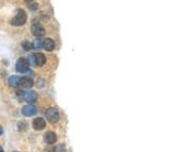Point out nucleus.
Here are the masks:
<instances>
[{"label": "nucleus", "mask_w": 184, "mask_h": 152, "mask_svg": "<svg viewBox=\"0 0 184 152\" xmlns=\"http://www.w3.org/2000/svg\"><path fill=\"white\" fill-rule=\"evenodd\" d=\"M2 133H3V129H2V127H0V136L2 135Z\"/></svg>", "instance_id": "a211bd4d"}, {"label": "nucleus", "mask_w": 184, "mask_h": 152, "mask_svg": "<svg viewBox=\"0 0 184 152\" xmlns=\"http://www.w3.org/2000/svg\"><path fill=\"white\" fill-rule=\"evenodd\" d=\"M30 1H32V0H26V2H30Z\"/></svg>", "instance_id": "aec40b11"}, {"label": "nucleus", "mask_w": 184, "mask_h": 152, "mask_svg": "<svg viewBox=\"0 0 184 152\" xmlns=\"http://www.w3.org/2000/svg\"><path fill=\"white\" fill-rule=\"evenodd\" d=\"M37 93L34 91H28V92H24V95H23V98H25V100L29 103H34L37 100Z\"/></svg>", "instance_id": "39448f33"}, {"label": "nucleus", "mask_w": 184, "mask_h": 152, "mask_svg": "<svg viewBox=\"0 0 184 152\" xmlns=\"http://www.w3.org/2000/svg\"><path fill=\"white\" fill-rule=\"evenodd\" d=\"M29 63H31L32 65H36V63H35V55L34 54H31V55L29 56Z\"/></svg>", "instance_id": "dca6fc26"}, {"label": "nucleus", "mask_w": 184, "mask_h": 152, "mask_svg": "<svg viewBox=\"0 0 184 152\" xmlns=\"http://www.w3.org/2000/svg\"><path fill=\"white\" fill-rule=\"evenodd\" d=\"M29 61L27 58L20 57L17 59V63H15V69L19 73H26V71H29Z\"/></svg>", "instance_id": "7ed1b4c3"}, {"label": "nucleus", "mask_w": 184, "mask_h": 152, "mask_svg": "<svg viewBox=\"0 0 184 152\" xmlns=\"http://www.w3.org/2000/svg\"><path fill=\"white\" fill-rule=\"evenodd\" d=\"M14 152H17V151H14Z\"/></svg>", "instance_id": "412c9836"}, {"label": "nucleus", "mask_w": 184, "mask_h": 152, "mask_svg": "<svg viewBox=\"0 0 184 152\" xmlns=\"http://www.w3.org/2000/svg\"><path fill=\"white\" fill-rule=\"evenodd\" d=\"M0 152H4L3 149H2V147H0Z\"/></svg>", "instance_id": "6ab92c4d"}, {"label": "nucleus", "mask_w": 184, "mask_h": 152, "mask_svg": "<svg viewBox=\"0 0 184 152\" xmlns=\"http://www.w3.org/2000/svg\"><path fill=\"white\" fill-rule=\"evenodd\" d=\"M42 47L46 51H52L55 47V43L51 38H46L42 41Z\"/></svg>", "instance_id": "0eeeda50"}, {"label": "nucleus", "mask_w": 184, "mask_h": 152, "mask_svg": "<svg viewBox=\"0 0 184 152\" xmlns=\"http://www.w3.org/2000/svg\"><path fill=\"white\" fill-rule=\"evenodd\" d=\"M23 114L26 115V117H32L34 115L36 112H37V108H36L34 105H27V106H24L22 109Z\"/></svg>", "instance_id": "6e6552de"}, {"label": "nucleus", "mask_w": 184, "mask_h": 152, "mask_svg": "<svg viewBox=\"0 0 184 152\" xmlns=\"http://www.w3.org/2000/svg\"><path fill=\"white\" fill-rule=\"evenodd\" d=\"M44 141L49 145H52L56 142V135L53 132H47L44 135Z\"/></svg>", "instance_id": "9b49d317"}, {"label": "nucleus", "mask_w": 184, "mask_h": 152, "mask_svg": "<svg viewBox=\"0 0 184 152\" xmlns=\"http://www.w3.org/2000/svg\"><path fill=\"white\" fill-rule=\"evenodd\" d=\"M66 151V149H64V146L63 144H61V145L56 146L55 148H54V152H64Z\"/></svg>", "instance_id": "2eb2a0df"}, {"label": "nucleus", "mask_w": 184, "mask_h": 152, "mask_svg": "<svg viewBox=\"0 0 184 152\" xmlns=\"http://www.w3.org/2000/svg\"><path fill=\"white\" fill-rule=\"evenodd\" d=\"M32 45H33V48H35V49H38V48H41V47H42V41L38 39V40H36Z\"/></svg>", "instance_id": "4468645a"}, {"label": "nucleus", "mask_w": 184, "mask_h": 152, "mask_svg": "<svg viewBox=\"0 0 184 152\" xmlns=\"http://www.w3.org/2000/svg\"><path fill=\"white\" fill-rule=\"evenodd\" d=\"M27 22V14L24 10H19L17 14L14 15V19L10 20V24L14 27H20V26H24Z\"/></svg>", "instance_id": "f257e3e1"}, {"label": "nucleus", "mask_w": 184, "mask_h": 152, "mask_svg": "<svg viewBox=\"0 0 184 152\" xmlns=\"http://www.w3.org/2000/svg\"><path fill=\"white\" fill-rule=\"evenodd\" d=\"M46 118L49 123H58V120H59V111L56 109L55 107H50L46 110Z\"/></svg>", "instance_id": "f03ea898"}, {"label": "nucleus", "mask_w": 184, "mask_h": 152, "mask_svg": "<svg viewBox=\"0 0 184 152\" xmlns=\"http://www.w3.org/2000/svg\"><path fill=\"white\" fill-rule=\"evenodd\" d=\"M45 126H46V123L42 117H37L33 120V128H34V130L36 131L43 130V129L45 128Z\"/></svg>", "instance_id": "423d86ee"}, {"label": "nucleus", "mask_w": 184, "mask_h": 152, "mask_svg": "<svg viewBox=\"0 0 184 152\" xmlns=\"http://www.w3.org/2000/svg\"><path fill=\"white\" fill-rule=\"evenodd\" d=\"M33 85H34V82H33V80L30 79L29 77H23V78H20V86H22L23 88L30 89L33 87Z\"/></svg>", "instance_id": "1a4fd4ad"}, {"label": "nucleus", "mask_w": 184, "mask_h": 152, "mask_svg": "<svg viewBox=\"0 0 184 152\" xmlns=\"http://www.w3.org/2000/svg\"><path fill=\"white\" fill-rule=\"evenodd\" d=\"M20 77H17V76H11L10 78L8 79V84L10 85L11 87H17L20 86Z\"/></svg>", "instance_id": "f8f14e48"}, {"label": "nucleus", "mask_w": 184, "mask_h": 152, "mask_svg": "<svg viewBox=\"0 0 184 152\" xmlns=\"http://www.w3.org/2000/svg\"><path fill=\"white\" fill-rule=\"evenodd\" d=\"M29 7H30L31 10H37L38 9V4L37 3H33V4H31Z\"/></svg>", "instance_id": "f3484780"}, {"label": "nucleus", "mask_w": 184, "mask_h": 152, "mask_svg": "<svg viewBox=\"0 0 184 152\" xmlns=\"http://www.w3.org/2000/svg\"><path fill=\"white\" fill-rule=\"evenodd\" d=\"M34 55H35V63L37 66H43L46 63V56L43 53L37 52Z\"/></svg>", "instance_id": "9d476101"}, {"label": "nucleus", "mask_w": 184, "mask_h": 152, "mask_svg": "<svg viewBox=\"0 0 184 152\" xmlns=\"http://www.w3.org/2000/svg\"><path fill=\"white\" fill-rule=\"evenodd\" d=\"M22 46H23V48H24L26 51H30V50L33 49L32 43L29 42V41H24V42L22 43Z\"/></svg>", "instance_id": "ddd939ff"}, {"label": "nucleus", "mask_w": 184, "mask_h": 152, "mask_svg": "<svg viewBox=\"0 0 184 152\" xmlns=\"http://www.w3.org/2000/svg\"><path fill=\"white\" fill-rule=\"evenodd\" d=\"M31 32H32V34L35 37L38 38L45 35V30H44V28L39 23H33L32 26H31Z\"/></svg>", "instance_id": "20e7f679"}]
</instances>
